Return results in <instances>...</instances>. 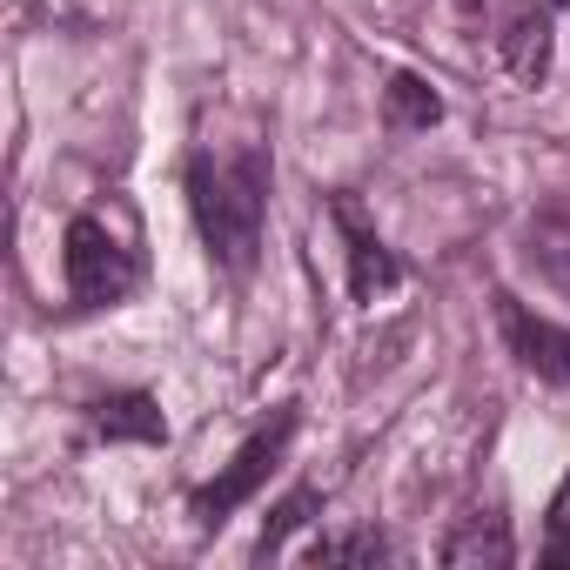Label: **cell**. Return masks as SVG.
Masks as SVG:
<instances>
[{
  "label": "cell",
  "mask_w": 570,
  "mask_h": 570,
  "mask_svg": "<svg viewBox=\"0 0 570 570\" xmlns=\"http://www.w3.org/2000/svg\"><path fill=\"white\" fill-rule=\"evenodd\" d=\"M188 202H195V228H202L208 255L228 275H248L255 248H262V215H268V155L262 148H242L222 161L202 155L188 168Z\"/></svg>",
  "instance_id": "1"
},
{
  "label": "cell",
  "mask_w": 570,
  "mask_h": 570,
  "mask_svg": "<svg viewBox=\"0 0 570 570\" xmlns=\"http://www.w3.org/2000/svg\"><path fill=\"white\" fill-rule=\"evenodd\" d=\"M61 275H68L75 309H115L141 282V262H135V248H121V235L108 222L75 215L61 235Z\"/></svg>",
  "instance_id": "2"
},
{
  "label": "cell",
  "mask_w": 570,
  "mask_h": 570,
  "mask_svg": "<svg viewBox=\"0 0 570 570\" xmlns=\"http://www.w3.org/2000/svg\"><path fill=\"white\" fill-rule=\"evenodd\" d=\"M289 436H296V410H275V423H268V430H255V436L235 450V463H228L215 483H202V490H195V517H202V523H222L235 503H248V497H255V483L282 463Z\"/></svg>",
  "instance_id": "3"
},
{
  "label": "cell",
  "mask_w": 570,
  "mask_h": 570,
  "mask_svg": "<svg viewBox=\"0 0 570 570\" xmlns=\"http://www.w3.org/2000/svg\"><path fill=\"white\" fill-rule=\"evenodd\" d=\"M497 330H503V343H510V356L537 376V383H557V390H570V330H557V323H543V316H530L517 296H503L497 289Z\"/></svg>",
  "instance_id": "4"
},
{
  "label": "cell",
  "mask_w": 570,
  "mask_h": 570,
  "mask_svg": "<svg viewBox=\"0 0 570 570\" xmlns=\"http://www.w3.org/2000/svg\"><path fill=\"white\" fill-rule=\"evenodd\" d=\"M88 430L101 443H168V416L148 390H115L88 403Z\"/></svg>",
  "instance_id": "5"
},
{
  "label": "cell",
  "mask_w": 570,
  "mask_h": 570,
  "mask_svg": "<svg viewBox=\"0 0 570 570\" xmlns=\"http://www.w3.org/2000/svg\"><path fill=\"white\" fill-rule=\"evenodd\" d=\"M336 228L350 235V289H356V303H376L383 289H396V275H403V268H396V255H390L363 222H356V208H350V202H336Z\"/></svg>",
  "instance_id": "6"
},
{
  "label": "cell",
  "mask_w": 570,
  "mask_h": 570,
  "mask_svg": "<svg viewBox=\"0 0 570 570\" xmlns=\"http://www.w3.org/2000/svg\"><path fill=\"white\" fill-rule=\"evenodd\" d=\"M497 55H503V68L517 75V81H543L550 75V14L543 8H517L510 21H503V35H497Z\"/></svg>",
  "instance_id": "7"
},
{
  "label": "cell",
  "mask_w": 570,
  "mask_h": 570,
  "mask_svg": "<svg viewBox=\"0 0 570 570\" xmlns=\"http://www.w3.org/2000/svg\"><path fill=\"white\" fill-rule=\"evenodd\" d=\"M510 557H517V543H510L503 517H463V530L443 543V563H490V570H503Z\"/></svg>",
  "instance_id": "8"
},
{
  "label": "cell",
  "mask_w": 570,
  "mask_h": 570,
  "mask_svg": "<svg viewBox=\"0 0 570 570\" xmlns=\"http://www.w3.org/2000/svg\"><path fill=\"white\" fill-rule=\"evenodd\" d=\"M390 121H396V128H436V121H443V101H436L416 75H396V81H390Z\"/></svg>",
  "instance_id": "9"
},
{
  "label": "cell",
  "mask_w": 570,
  "mask_h": 570,
  "mask_svg": "<svg viewBox=\"0 0 570 570\" xmlns=\"http://www.w3.org/2000/svg\"><path fill=\"white\" fill-rule=\"evenodd\" d=\"M309 563H390V543L376 530H350V537H316Z\"/></svg>",
  "instance_id": "10"
},
{
  "label": "cell",
  "mask_w": 570,
  "mask_h": 570,
  "mask_svg": "<svg viewBox=\"0 0 570 570\" xmlns=\"http://www.w3.org/2000/svg\"><path fill=\"white\" fill-rule=\"evenodd\" d=\"M316 503H323L316 490H296L289 503H282V510H275V517L262 523V557H268V550H282V537H289V530H296V523H303V517H309Z\"/></svg>",
  "instance_id": "11"
},
{
  "label": "cell",
  "mask_w": 570,
  "mask_h": 570,
  "mask_svg": "<svg viewBox=\"0 0 570 570\" xmlns=\"http://www.w3.org/2000/svg\"><path fill=\"white\" fill-rule=\"evenodd\" d=\"M543 563H570V530H550V543H543Z\"/></svg>",
  "instance_id": "12"
},
{
  "label": "cell",
  "mask_w": 570,
  "mask_h": 570,
  "mask_svg": "<svg viewBox=\"0 0 570 570\" xmlns=\"http://www.w3.org/2000/svg\"><path fill=\"white\" fill-rule=\"evenodd\" d=\"M550 530H570V483H563L557 503H550Z\"/></svg>",
  "instance_id": "13"
}]
</instances>
